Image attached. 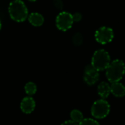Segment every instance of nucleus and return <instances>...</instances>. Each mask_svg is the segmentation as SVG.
I'll return each instance as SVG.
<instances>
[{
	"label": "nucleus",
	"mask_w": 125,
	"mask_h": 125,
	"mask_svg": "<svg viewBox=\"0 0 125 125\" xmlns=\"http://www.w3.org/2000/svg\"><path fill=\"white\" fill-rule=\"evenodd\" d=\"M8 12L10 18L16 22H23L28 18V9L21 0H14L10 2Z\"/></svg>",
	"instance_id": "1"
},
{
	"label": "nucleus",
	"mask_w": 125,
	"mask_h": 125,
	"mask_svg": "<svg viewBox=\"0 0 125 125\" xmlns=\"http://www.w3.org/2000/svg\"><path fill=\"white\" fill-rule=\"evenodd\" d=\"M125 73V64L120 59L114 60L106 69V77L111 83L121 81Z\"/></svg>",
	"instance_id": "2"
},
{
	"label": "nucleus",
	"mask_w": 125,
	"mask_h": 125,
	"mask_svg": "<svg viewBox=\"0 0 125 125\" xmlns=\"http://www.w3.org/2000/svg\"><path fill=\"white\" fill-rule=\"evenodd\" d=\"M111 64V57L108 51L104 49L96 51L92 58L91 64L97 71H103L108 68Z\"/></svg>",
	"instance_id": "3"
},
{
	"label": "nucleus",
	"mask_w": 125,
	"mask_h": 125,
	"mask_svg": "<svg viewBox=\"0 0 125 125\" xmlns=\"http://www.w3.org/2000/svg\"><path fill=\"white\" fill-rule=\"evenodd\" d=\"M111 106L108 102L105 99H100L93 103L91 108V114L95 119H102L109 114Z\"/></svg>",
	"instance_id": "4"
},
{
	"label": "nucleus",
	"mask_w": 125,
	"mask_h": 125,
	"mask_svg": "<svg viewBox=\"0 0 125 125\" xmlns=\"http://www.w3.org/2000/svg\"><path fill=\"white\" fill-rule=\"evenodd\" d=\"M73 15L68 12H60L56 18V27L63 31H67L70 29L73 24Z\"/></svg>",
	"instance_id": "5"
},
{
	"label": "nucleus",
	"mask_w": 125,
	"mask_h": 125,
	"mask_svg": "<svg viewBox=\"0 0 125 125\" xmlns=\"http://www.w3.org/2000/svg\"><path fill=\"white\" fill-rule=\"evenodd\" d=\"M114 34L113 29L107 26L100 27L95 33V40L101 45H105L111 42L114 39Z\"/></svg>",
	"instance_id": "6"
},
{
	"label": "nucleus",
	"mask_w": 125,
	"mask_h": 125,
	"mask_svg": "<svg viewBox=\"0 0 125 125\" xmlns=\"http://www.w3.org/2000/svg\"><path fill=\"white\" fill-rule=\"evenodd\" d=\"M99 78H100L99 71H97L96 69H94L92 64L88 65L85 68L83 80L86 84H88L89 86L94 85L98 81Z\"/></svg>",
	"instance_id": "7"
},
{
	"label": "nucleus",
	"mask_w": 125,
	"mask_h": 125,
	"mask_svg": "<svg viewBox=\"0 0 125 125\" xmlns=\"http://www.w3.org/2000/svg\"><path fill=\"white\" fill-rule=\"evenodd\" d=\"M36 106L34 100L31 97H26L23 98L20 104V108L24 114H31L34 111Z\"/></svg>",
	"instance_id": "8"
},
{
	"label": "nucleus",
	"mask_w": 125,
	"mask_h": 125,
	"mask_svg": "<svg viewBox=\"0 0 125 125\" xmlns=\"http://www.w3.org/2000/svg\"><path fill=\"white\" fill-rule=\"evenodd\" d=\"M111 93L116 97H123L125 95V86L119 82L112 83L111 85Z\"/></svg>",
	"instance_id": "9"
},
{
	"label": "nucleus",
	"mask_w": 125,
	"mask_h": 125,
	"mask_svg": "<svg viewBox=\"0 0 125 125\" xmlns=\"http://www.w3.org/2000/svg\"><path fill=\"white\" fill-rule=\"evenodd\" d=\"M97 92L102 99H106L111 94V86L107 82H101L97 86Z\"/></svg>",
	"instance_id": "10"
},
{
	"label": "nucleus",
	"mask_w": 125,
	"mask_h": 125,
	"mask_svg": "<svg viewBox=\"0 0 125 125\" xmlns=\"http://www.w3.org/2000/svg\"><path fill=\"white\" fill-rule=\"evenodd\" d=\"M29 23L34 26H40L44 23L43 16L38 12H32L28 16Z\"/></svg>",
	"instance_id": "11"
},
{
	"label": "nucleus",
	"mask_w": 125,
	"mask_h": 125,
	"mask_svg": "<svg viewBox=\"0 0 125 125\" xmlns=\"http://www.w3.org/2000/svg\"><path fill=\"white\" fill-rule=\"evenodd\" d=\"M70 118L72 121L79 124L83 119V116L79 110L74 109L70 112Z\"/></svg>",
	"instance_id": "12"
},
{
	"label": "nucleus",
	"mask_w": 125,
	"mask_h": 125,
	"mask_svg": "<svg viewBox=\"0 0 125 125\" xmlns=\"http://www.w3.org/2000/svg\"><path fill=\"white\" fill-rule=\"evenodd\" d=\"M24 90L29 96L34 95L37 92V86L33 82H28L24 86Z\"/></svg>",
	"instance_id": "13"
},
{
	"label": "nucleus",
	"mask_w": 125,
	"mask_h": 125,
	"mask_svg": "<svg viewBox=\"0 0 125 125\" xmlns=\"http://www.w3.org/2000/svg\"><path fill=\"white\" fill-rule=\"evenodd\" d=\"M78 125H100L99 122L93 119L87 118V119H83Z\"/></svg>",
	"instance_id": "14"
},
{
	"label": "nucleus",
	"mask_w": 125,
	"mask_h": 125,
	"mask_svg": "<svg viewBox=\"0 0 125 125\" xmlns=\"http://www.w3.org/2000/svg\"><path fill=\"white\" fill-rule=\"evenodd\" d=\"M73 42L75 45H80L83 42V37L81 34H75L73 37Z\"/></svg>",
	"instance_id": "15"
},
{
	"label": "nucleus",
	"mask_w": 125,
	"mask_h": 125,
	"mask_svg": "<svg viewBox=\"0 0 125 125\" xmlns=\"http://www.w3.org/2000/svg\"><path fill=\"white\" fill-rule=\"evenodd\" d=\"M53 3L54 6L58 9H62L63 8V2L62 0H53Z\"/></svg>",
	"instance_id": "16"
},
{
	"label": "nucleus",
	"mask_w": 125,
	"mask_h": 125,
	"mask_svg": "<svg viewBox=\"0 0 125 125\" xmlns=\"http://www.w3.org/2000/svg\"><path fill=\"white\" fill-rule=\"evenodd\" d=\"M81 18H82V15L79 12H75L73 15V19L74 22H78L81 20Z\"/></svg>",
	"instance_id": "17"
},
{
	"label": "nucleus",
	"mask_w": 125,
	"mask_h": 125,
	"mask_svg": "<svg viewBox=\"0 0 125 125\" xmlns=\"http://www.w3.org/2000/svg\"><path fill=\"white\" fill-rule=\"evenodd\" d=\"M61 125H78V124L72 121V120H67V121L63 122Z\"/></svg>",
	"instance_id": "18"
},
{
	"label": "nucleus",
	"mask_w": 125,
	"mask_h": 125,
	"mask_svg": "<svg viewBox=\"0 0 125 125\" xmlns=\"http://www.w3.org/2000/svg\"><path fill=\"white\" fill-rule=\"evenodd\" d=\"M1 21L0 20V30H1Z\"/></svg>",
	"instance_id": "19"
},
{
	"label": "nucleus",
	"mask_w": 125,
	"mask_h": 125,
	"mask_svg": "<svg viewBox=\"0 0 125 125\" xmlns=\"http://www.w3.org/2000/svg\"><path fill=\"white\" fill-rule=\"evenodd\" d=\"M29 1H36L37 0H29Z\"/></svg>",
	"instance_id": "20"
}]
</instances>
